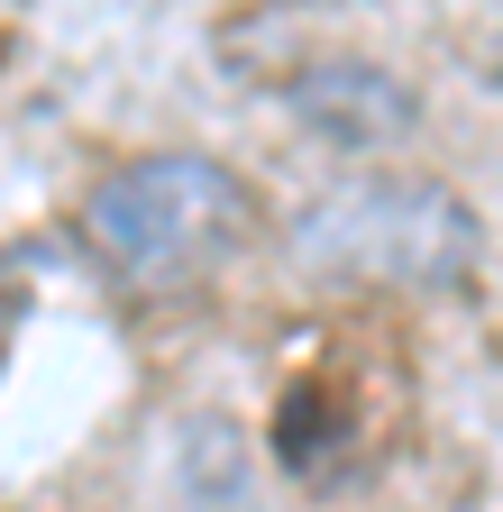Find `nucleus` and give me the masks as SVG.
<instances>
[{
    "label": "nucleus",
    "instance_id": "obj_1",
    "mask_svg": "<svg viewBox=\"0 0 503 512\" xmlns=\"http://www.w3.org/2000/svg\"><path fill=\"white\" fill-rule=\"evenodd\" d=\"M83 238L129 293L165 302V293L211 284L257 238V183L202 147H156V156H129L92 183Z\"/></svg>",
    "mask_w": 503,
    "mask_h": 512
},
{
    "label": "nucleus",
    "instance_id": "obj_2",
    "mask_svg": "<svg viewBox=\"0 0 503 512\" xmlns=\"http://www.w3.org/2000/svg\"><path fill=\"white\" fill-rule=\"evenodd\" d=\"M293 256L330 284L458 293L476 275V211L430 174H357L293 220Z\"/></svg>",
    "mask_w": 503,
    "mask_h": 512
},
{
    "label": "nucleus",
    "instance_id": "obj_3",
    "mask_svg": "<svg viewBox=\"0 0 503 512\" xmlns=\"http://www.w3.org/2000/svg\"><path fill=\"white\" fill-rule=\"evenodd\" d=\"M284 110L311 128L321 147L339 156H375V147H403L421 128V92L394 74V64H366V55H321L284 83Z\"/></svg>",
    "mask_w": 503,
    "mask_h": 512
}]
</instances>
